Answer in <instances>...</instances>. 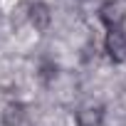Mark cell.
<instances>
[{
    "mask_svg": "<svg viewBox=\"0 0 126 126\" xmlns=\"http://www.w3.org/2000/svg\"><path fill=\"white\" fill-rule=\"evenodd\" d=\"M52 74H57V69H54L52 64H45V67H42V79H45V82H49V79H52Z\"/></svg>",
    "mask_w": 126,
    "mask_h": 126,
    "instance_id": "6",
    "label": "cell"
},
{
    "mask_svg": "<svg viewBox=\"0 0 126 126\" xmlns=\"http://www.w3.org/2000/svg\"><path fill=\"white\" fill-rule=\"evenodd\" d=\"M104 47H106V54L111 62H116V64L126 62V35H124V30H109Z\"/></svg>",
    "mask_w": 126,
    "mask_h": 126,
    "instance_id": "1",
    "label": "cell"
},
{
    "mask_svg": "<svg viewBox=\"0 0 126 126\" xmlns=\"http://www.w3.org/2000/svg\"><path fill=\"white\" fill-rule=\"evenodd\" d=\"M99 20L109 27V30H121L124 27V10L114 3V0H109V3H104L99 8Z\"/></svg>",
    "mask_w": 126,
    "mask_h": 126,
    "instance_id": "3",
    "label": "cell"
},
{
    "mask_svg": "<svg viewBox=\"0 0 126 126\" xmlns=\"http://www.w3.org/2000/svg\"><path fill=\"white\" fill-rule=\"evenodd\" d=\"M22 119H25V104L13 101V104L5 106V111H3V124L5 126H20Z\"/></svg>",
    "mask_w": 126,
    "mask_h": 126,
    "instance_id": "5",
    "label": "cell"
},
{
    "mask_svg": "<svg viewBox=\"0 0 126 126\" xmlns=\"http://www.w3.org/2000/svg\"><path fill=\"white\" fill-rule=\"evenodd\" d=\"M27 20H30V25L35 30L45 32L49 27V22H52V13H49V8L45 3H30L27 5Z\"/></svg>",
    "mask_w": 126,
    "mask_h": 126,
    "instance_id": "2",
    "label": "cell"
},
{
    "mask_svg": "<svg viewBox=\"0 0 126 126\" xmlns=\"http://www.w3.org/2000/svg\"><path fill=\"white\" fill-rule=\"evenodd\" d=\"M77 126H101L104 121V106L101 104H87L77 111Z\"/></svg>",
    "mask_w": 126,
    "mask_h": 126,
    "instance_id": "4",
    "label": "cell"
}]
</instances>
